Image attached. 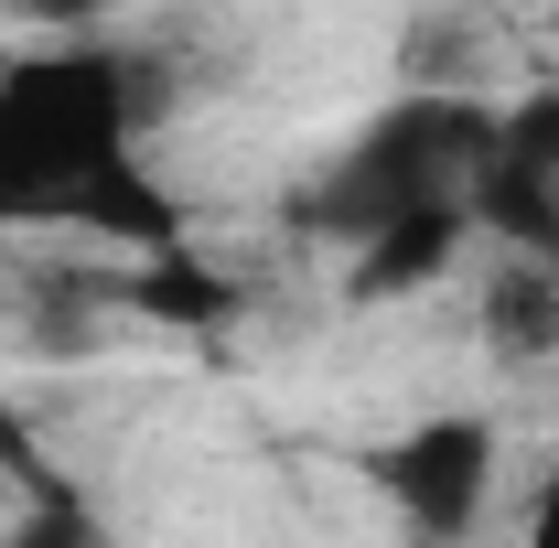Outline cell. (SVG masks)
<instances>
[{
  "instance_id": "1",
  "label": "cell",
  "mask_w": 559,
  "mask_h": 548,
  "mask_svg": "<svg viewBox=\"0 0 559 548\" xmlns=\"http://www.w3.org/2000/svg\"><path fill=\"white\" fill-rule=\"evenodd\" d=\"M140 65L97 33L22 44L0 65V237L22 226H75L140 259H183V205L140 151Z\"/></svg>"
},
{
  "instance_id": "2",
  "label": "cell",
  "mask_w": 559,
  "mask_h": 548,
  "mask_svg": "<svg viewBox=\"0 0 559 548\" xmlns=\"http://www.w3.org/2000/svg\"><path fill=\"white\" fill-rule=\"evenodd\" d=\"M485 151H495V108L485 97H452V86H409V97H388L366 130H345V151L301 183V226L323 237V248H366V237H388V226H430V215H452V226H474V194H485Z\"/></svg>"
},
{
  "instance_id": "3",
  "label": "cell",
  "mask_w": 559,
  "mask_h": 548,
  "mask_svg": "<svg viewBox=\"0 0 559 548\" xmlns=\"http://www.w3.org/2000/svg\"><path fill=\"white\" fill-rule=\"evenodd\" d=\"M366 484L409 516L419 538H474L495 505V419L474 409H419L409 430L366 441Z\"/></svg>"
},
{
  "instance_id": "4",
  "label": "cell",
  "mask_w": 559,
  "mask_h": 548,
  "mask_svg": "<svg viewBox=\"0 0 559 548\" xmlns=\"http://www.w3.org/2000/svg\"><path fill=\"white\" fill-rule=\"evenodd\" d=\"M474 226H495L516 259L559 270V86L516 97V108H495V151H485Z\"/></svg>"
},
{
  "instance_id": "5",
  "label": "cell",
  "mask_w": 559,
  "mask_h": 548,
  "mask_svg": "<svg viewBox=\"0 0 559 548\" xmlns=\"http://www.w3.org/2000/svg\"><path fill=\"white\" fill-rule=\"evenodd\" d=\"M485 323L506 355H559V270L538 259H506V279L485 290Z\"/></svg>"
},
{
  "instance_id": "6",
  "label": "cell",
  "mask_w": 559,
  "mask_h": 548,
  "mask_svg": "<svg viewBox=\"0 0 559 548\" xmlns=\"http://www.w3.org/2000/svg\"><path fill=\"white\" fill-rule=\"evenodd\" d=\"M0 548H97V516H86V495H33L22 527H0Z\"/></svg>"
},
{
  "instance_id": "7",
  "label": "cell",
  "mask_w": 559,
  "mask_h": 548,
  "mask_svg": "<svg viewBox=\"0 0 559 548\" xmlns=\"http://www.w3.org/2000/svg\"><path fill=\"white\" fill-rule=\"evenodd\" d=\"M527 548H559V452H549V474H538V505H527Z\"/></svg>"
},
{
  "instance_id": "8",
  "label": "cell",
  "mask_w": 559,
  "mask_h": 548,
  "mask_svg": "<svg viewBox=\"0 0 559 548\" xmlns=\"http://www.w3.org/2000/svg\"><path fill=\"white\" fill-rule=\"evenodd\" d=\"M549 33H559V11H549Z\"/></svg>"
}]
</instances>
